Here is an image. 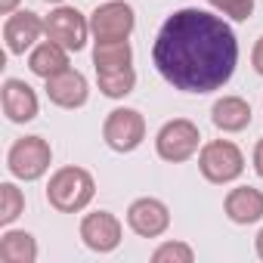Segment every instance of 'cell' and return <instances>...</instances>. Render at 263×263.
I'll use <instances>...</instances> for the list:
<instances>
[{"label": "cell", "mask_w": 263, "mask_h": 263, "mask_svg": "<svg viewBox=\"0 0 263 263\" xmlns=\"http://www.w3.org/2000/svg\"><path fill=\"white\" fill-rule=\"evenodd\" d=\"M28 68H31L37 78L47 81V78H53V74H59V71L68 68V50L59 47L56 41L37 44V47L31 50V56H28Z\"/></svg>", "instance_id": "2e32d148"}, {"label": "cell", "mask_w": 263, "mask_h": 263, "mask_svg": "<svg viewBox=\"0 0 263 263\" xmlns=\"http://www.w3.org/2000/svg\"><path fill=\"white\" fill-rule=\"evenodd\" d=\"M0 102H4V115L13 124H25V121H34L37 118V93L25 81H19V78L4 81Z\"/></svg>", "instance_id": "8fae6325"}, {"label": "cell", "mask_w": 263, "mask_h": 263, "mask_svg": "<svg viewBox=\"0 0 263 263\" xmlns=\"http://www.w3.org/2000/svg\"><path fill=\"white\" fill-rule=\"evenodd\" d=\"M81 238L90 251H115L121 245V220L108 211H96V214H87L81 220Z\"/></svg>", "instance_id": "9c48e42d"}, {"label": "cell", "mask_w": 263, "mask_h": 263, "mask_svg": "<svg viewBox=\"0 0 263 263\" xmlns=\"http://www.w3.org/2000/svg\"><path fill=\"white\" fill-rule=\"evenodd\" d=\"M134 62V50L127 41H96L93 47V65L96 71H121L130 68Z\"/></svg>", "instance_id": "e0dca14e"}, {"label": "cell", "mask_w": 263, "mask_h": 263, "mask_svg": "<svg viewBox=\"0 0 263 263\" xmlns=\"http://www.w3.org/2000/svg\"><path fill=\"white\" fill-rule=\"evenodd\" d=\"M44 34V19L31 10H19L7 19L4 25V41H7V50L10 53H25L28 47H34V41Z\"/></svg>", "instance_id": "7c38bea8"}, {"label": "cell", "mask_w": 263, "mask_h": 263, "mask_svg": "<svg viewBox=\"0 0 263 263\" xmlns=\"http://www.w3.org/2000/svg\"><path fill=\"white\" fill-rule=\"evenodd\" d=\"M37 241L28 232H7L0 235V263H34Z\"/></svg>", "instance_id": "ac0fdd59"}, {"label": "cell", "mask_w": 263, "mask_h": 263, "mask_svg": "<svg viewBox=\"0 0 263 263\" xmlns=\"http://www.w3.org/2000/svg\"><path fill=\"white\" fill-rule=\"evenodd\" d=\"M254 171L263 177V137H260V143H257V149H254Z\"/></svg>", "instance_id": "cb8c5ba5"}, {"label": "cell", "mask_w": 263, "mask_h": 263, "mask_svg": "<svg viewBox=\"0 0 263 263\" xmlns=\"http://www.w3.org/2000/svg\"><path fill=\"white\" fill-rule=\"evenodd\" d=\"M96 84L108 99H121L134 90L137 84V71L134 68H121V71H96Z\"/></svg>", "instance_id": "d6986e66"}, {"label": "cell", "mask_w": 263, "mask_h": 263, "mask_svg": "<svg viewBox=\"0 0 263 263\" xmlns=\"http://www.w3.org/2000/svg\"><path fill=\"white\" fill-rule=\"evenodd\" d=\"M152 59L158 74L183 93L220 90L238 62V41L232 28L204 10H177L164 19Z\"/></svg>", "instance_id": "6da1fadb"}, {"label": "cell", "mask_w": 263, "mask_h": 263, "mask_svg": "<svg viewBox=\"0 0 263 263\" xmlns=\"http://www.w3.org/2000/svg\"><path fill=\"white\" fill-rule=\"evenodd\" d=\"M192 248L189 245H183V241H167V245H161L155 254H152V260L155 263H192Z\"/></svg>", "instance_id": "44dd1931"}, {"label": "cell", "mask_w": 263, "mask_h": 263, "mask_svg": "<svg viewBox=\"0 0 263 263\" xmlns=\"http://www.w3.org/2000/svg\"><path fill=\"white\" fill-rule=\"evenodd\" d=\"M53 161V152H50V143L44 137H22L13 143L10 155H7V164H10V174L19 177V180H37L47 174Z\"/></svg>", "instance_id": "277c9868"}, {"label": "cell", "mask_w": 263, "mask_h": 263, "mask_svg": "<svg viewBox=\"0 0 263 263\" xmlns=\"http://www.w3.org/2000/svg\"><path fill=\"white\" fill-rule=\"evenodd\" d=\"M127 223L143 238H158L167 229L171 214H167L164 201H158V198H137L134 204H130V211H127Z\"/></svg>", "instance_id": "30bf717a"}, {"label": "cell", "mask_w": 263, "mask_h": 263, "mask_svg": "<svg viewBox=\"0 0 263 263\" xmlns=\"http://www.w3.org/2000/svg\"><path fill=\"white\" fill-rule=\"evenodd\" d=\"M198 143H201V134L198 127L186 118H174L167 121L161 130H158V140H155V149L164 161L177 164V161H186L198 152Z\"/></svg>", "instance_id": "5b68a950"}, {"label": "cell", "mask_w": 263, "mask_h": 263, "mask_svg": "<svg viewBox=\"0 0 263 263\" xmlns=\"http://www.w3.org/2000/svg\"><path fill=\"white\" fill-rule=\"evenodd\" d=\"M226 217L232 223H257L263 217V192L254 186H238L226 195Z\"/></svg>", "instance_id": "5bb4252c"}, {"label": "cell", "mask_w": 263, "mask_h": 263, "mask_svg": "<svg viewBox=\"0 0 263 263\" xmlns=\"http://www.w3.org/2000/svg\"><path fill=\"white\" fill-rule=\"evenodd\" d=\"M19 0H0V13H13Z\"/></svg>", "instance_id": "d4e9b609"}, {"label": "cell", "mask_w": 263, "mask_h": 263, "mask_svg": "<svg viewBox=\"0 0 263 263\" xmlns=\"http://www.w3.org/2000/svg\"><path fill=\"white\" fill-rule=\"evenodd\" d=\"M257 254H260V260H263V229L257 232Z\"/></svg>", "instance_id": "484cf974"}, {"label": "cell", "mask_w": 263, "mask_h": 263, "mask_svg": "<svg viewBox=\"0 0 263 263\" xmlns=\"http://www.w3.org/2000/svg\"><path fill=\"white\" fill-rule=\"evenodd\" d=\"M134 25H137L134 7L121 4V0L96 7V13L90 16V31H93L96 41H127Z\"/></svg>", "instance_id": "ba28073f"}, {"label": "cell", "mask_w": 263, "mask_h": 263, "mask_svg": "<svg viewBox=\"0 0 263 263\" xmlns=\"http://www.w3.org/2000/svg\"><path fill=\"white\" fill-rule=\"evenodd\" d=\"M211 121L220 130H226V134H238V130H245L251 124V105L241 96H223V99L214 102Z\"/></svg>", "instance_id": "9a60e30c"}, {"label": "cell", "mask_w": 263, "mask_h": 263, "mask_svg": "<svg viewBox=\"0 0 263 263\" xmlns=\"http://www.w3.org/2000/svg\"><path fill=\"white\" fill-rule=\"evenodd\" d=\"M44 31L50 41H56L59 47H65L68 53L84 50L87 34H90V22L74 10V7H56L47 19H44Z\"/></svg>", "instance_id": "52a82bcc"}, {"label": "cell", "mask_w": 263, "mask_h": 263, "mask_svg": "<svg viewBox=\"0 0 263 263\" xmlns=\"http://www.w3.org/2000/svg\"><path fill=\"white\" fill-rule=\"evenodd\" d=\"M102 137L115 152H134L146 137V121L137 108H115L102 124Z\"/></svg>", "instance_id": "8992f818"}, {"label": "cell", "mask_w": 263, "mask_h": 263, "mask_svg": "<svg viewBox=\"0 0 263 263\" xmlns=\"http://www.w3.org/2000/svg\"><path fill=\"white\" fill-rule=\"evenodd\" d=\"M87 93H90L87 90V78L81 71H74V68H65V71L47 78V96H50V102H56L62 108L84 105L87 102Z\"/></svg>", "instance_id": "4fadbf2b"}, {"label": "cell", "mask_w": 263, "mask_h": 263, "mask_svg": "<svg viewBox=\"0 0 263 263\" xmlns=\"http://www.w3.org/2000/svg\"><path fill=\"white\" fill-rule=\"evenodd\" d=\"M25 211V195L13 183H0V223L10 226Z\"/></svg>", "instance_id": "ffe728a7"}, {"label": "cell", "mask_w": 263, "mask_h": 263, "mask_svg": "<svg viewBox=\"0 0 263 263\" xmlns=\"http://www.w3.org/2000/svg\"><path fill=\"white\" fill-rule=\"evenodd\" d=\"M47 4H62V0H47Z\"/></svg>", "instance_id": "4316f807"}, {"label": "cell", "mask_w": 263, "mask_h": 263, "mask_svg": "<svg viewBox=\"0 0 263 263\" xmlns=\"http://www.w3.org/2000/svg\"><path fill=\"white\" fill-rule=\"evenodd\" d=\"M198 167H201L204 180H211V183H232V180L241 177L245 158H241L235 143L211 140V143H204V149L198 155Z\"/></svg>", "instance_id": "3957f363"}, {"label": "cell", "mask_w": 263, "mask_h": 263, "mask_svg": "<svg viewBox=\"0 0 263 263\" xmlns=\"http://www.w3.org/2000/svg\"><path fill=\"white\" fill-rule=\"evenodd\" d=\"M93 192H96L93 177L84 167H59L50 177L47 201L62 214H74V211H84L93 201Z\"/></svg>", "instance_id": "7a4b0ae2"}, {"label": "cell", "mask_w": 263, "mask_h": 263, "mask_svg": "<svg viewBox=\"0 0 263 263\" xmlns=\"http://www.w3.org/2000/svg\"><path fill=\"white\" fill-rule=\"evenodd\" d=\"M208 4H211L217 13H223V16L235 19V22H245V19H251V13H254V0H208Z\"/></svg>", "instance_id": "7402d4cb"}, {"label": "cell", "mask_w": 263, "mask_h": 263, "mask_svg": "<svg viewBox=\"0 0 263 263\" xmlns=\"http://www.w3.org/2000/svg\"><path fill=\"white\" fill-rule=\"evenodd\" d=\"M251 62H254V71L263 78V37L254 44V53H251Z\"/></svg>", "instance_id": "603a6c76"}]
</instances>
